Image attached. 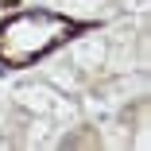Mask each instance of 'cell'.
Listing matches in <instances>:
<instances>
[{
    "label": "cell",
    "mask_w": 151,
    "mask_h": 151,
    "mask_svg": "<svg viewBox=\"0 0 151 151\" xmlns=\"http://www.w3.org/2000/svg\"><path fill=\"white\" fill-rule=\"evenodd\" d=\"M93 23L74 19L54 8H8L0 19V66L4 70H27L50 58L58 47L74 43Z\"/></svg>",
    "instance_id": "cell-1"
},
{
    "label": "cell",
    "mask_w": 151,
    "mask_h": 151,
    "mask_svg": "<svg viewBox=\"0 0 151 151\" xmlns=\"http://www.w3.org/2000/svg\"><path fill=\"white\" fill-rule=\"evenodd\" d=\"M19 4V0H0V8H16Z\"/></svg>",
    "instance_id": "cell-2"
}]
</instances>
